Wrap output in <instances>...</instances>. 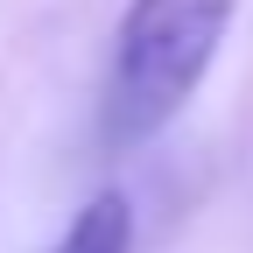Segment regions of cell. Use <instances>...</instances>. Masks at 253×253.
Listing matches in <instances>:
<instances>
[{
  "label": "cell",
  "instance_id": "obj_1",
  "mask_svg": "<svg viewBox=\"0 0 253 253\" xmlns=\"http://www.w3.org/2000/svg\"><path fill=\"white\" fill-rule=\"evenodd\" d=\"M239 21V0H126L113 28L106 84H99V141L106 155L148 148L197 99Z\"/></svg>",
  "mask_w": 253,
  "mask_h": 253
},
{
  "label": "cell",
  "instance_id": "obj_2",
  "mask_svg": "<svg viewBox=\"0 0 253 253\" xmlns=\"http://www.w3.org/2000/svg\"><path fill=\"white\" fill-rule=\"evenodd\" d=\"M49 253H134V204H126V190L84 197L78 218L49 239Z\"/></svg>",
  "mask_w": 253,
  "mask_h": 253
}]
</instances>
